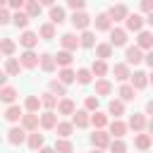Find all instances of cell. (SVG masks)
<instances>
[{"mask_svg": "<svg viewBox=\"0 0 153 153\" xmlns=\"http://www.w3.org/2000/svg\"><path fill=\"white\" fill-rule=\"evenodd\" d=\"M0 53H2L5 57H14V53H17V43H14L12 38H2V41H0Z\"/></svg>", "mask_w": 153, "mask_h": 153, "instance_id": "cell-36", "label": "cell"}, {"mask_svg": "<svg viewBox=\"0 0 153 153\" xmlns=\"http://www.w3.org/2000/svg\"><path fill=\"white\" fill-rule=\"evenodd\" d=\"M110 153H127V143L122 139H112L110 143Z\"/></svg>", "mask_w": 153, "mask_h": 153, "instance_id": "cell-48", "label": "cell"}, {"mask_svg": "<svg viewBox=\"0 0 153 153\" xmlns=\"http://www.w3.org/2000/svg\"><path fill=\"white\" fill-rule=\"evenodd\" d=\"M112 93V84L108 79H96V96H110Z\"/></svg>", "mask_w": 153, "mask_h": 153, "instance_id": "cell-41", "label": "cell"}, {"mask_svg": "<svg viewBox=\"0 0 153 153\" xmlns=\"http://www.w3.org/2000/svg\"><path fill=\"white\" fill-rule=\"evenodd\" d=\"M26 14L33 19V17H41V10H43V5H41V0H26Z\"/></svg>", "mask_w": 153, "mask_h": 153, "instance_id": "cell-44", "label": "cell"}, {"mask_svg": "<svg viewBox=\"0 0 153 153\" xmlns=\"http://www.w3.org/2000/svg\"><path fill=\"white\" fill-rule=\"evenodd\" d=\"M91 79H93V72H91V67H79V69H76V81H79L81 86L91 84Z\"/></svg>", "mask_w": 153, "mask_h": 153, "instance_id": "cell-43", "label": "cell"}, {"mask_svg": "<svg viewBox=\"0 0 153 153\" xmlns=\"http://www.w3.org/2000/svg\"><path fill=\"white\" fill-rule=\"evenodd\" d=\"M74 129H76V127H74L72 120H60V124L55 127V131H57L55 136H57V139H69V136L74 134Z\"/></svg>", "mask_w": 153, "mask_h": 153, "instance_id": "cell-18", "label": "cell"}, {"mask_svg": "<svg viewBox=\"0 0 153 153\" xmlns=\"http://www.w3.org/2000/svg\"><path fill=\"white\" fill-rule=\"evenodd\" d=\"M29 14H26V10H17L14 14H12V24L17 26V29H22V31H26V26H29Z\"/></svg>", "mask_w": 153, "mask_h": 153, "instance_id": "cell-26", "label": "cell"}, {"mask_svg": "<svg viewBox=\"0 0 153 153\" xmlns=\"http://www.w3.org/2000/svg\"><path fill=\"white\" fill-rule=\"evenodd\" d=\"M7 7H10L12 12H17V10L26 7V0H10V2H7Z\"/></svg>", "mask_w": 153, "mask_h": 153, "instance_id": "cell-51", "label": "cell"}, {"mask_svg": "<svg viewBox=\"0 0 153 153\" xmlns=\"http://www.w3.org/2000/svg\"><path fill=\"white\" fill-rule=\"evenodd\" d=\"M24 112H26V110H24L22 105H17V103H14V105H7V108H5V120L12 122V124H19L22 117H24Z\"/></svg>", "mask_w": 153, "mask_h": 153, "instance_id": "cell-12", "label": "cell"}, {"mask_svg": "<svg viewBox=\"0 0 153 153\" xmlns=\"http://www.w3.org/2000/svg\"><path fill=\"white\" fill-rule=\"evenodd\" d=\"M12 14H14V12H12L10 7H0V24H10V22H12Z\"/></svg>", "mask_w": 153, "mask_h": 153, "instance_id": "cell-50", "label": "cell"}, {"mask_svg": "<svg viewBox=\"0 0 153 153\" xmlns=\"http://www.w3.org/2000/svg\"><path fill=\"white\" fill-rule=\"evenodd\" d=\"M74 112H76V103H74L72 98H67V96L60 98V103H57V115H65V117L69 115V117H72Z\"/></svg>", "mask_w": 153, "mask_h": 153, "instance_id": "cell-21", "label": "cell"}, {"mask_svg": "<svg viewBox=\"0 0 153 153\" xmlns=\"http://www.w3.org/2000/svg\"><path fill=\"white\" fill-rule=\"evenodd\" d=\"M129 84H131L136 91H141V88H146L151 81H148V74H146V72L136 69V72H131V79H129Z\"/></svg>", "mask_w": 153, "mask_h": 153, "instance_id": "cell-20", "label": "cell"}, {"mask_svg": "<svg viewBox=\"0 0 153 153\" xmlns=\"http://www.w3.org/2000/svg\"><path fill=\"white\" fill-rule=\"evenodd\" d=\"M48 91L55 93V96H62V98L67 96V86H65L60 79H50V81H48Z\"/></svg>", "mask_w": 153, "mask_h": 153, "instance_id": "cell-40", "label": "cell"}, {"mask_svg": "<svg viewBox=\"0 0 153 153\" xmlns=\"http://www.w3.org/2000/svg\"><path fill=\"white\" fill-rule=\"evenodd\" d=\"M19 62L24 69H36V67H41V55H36L33 50H24L19 55Z\"/></svg>", "mask_w": 153, "mask_h": 153, "instance_id": "cell-6", "label": "cell"}, {"mask_svg": "<svg viewBox=\"0 0 153 153\" xmlns=\"http://www.w3.org/2000/svg\"><path fill=\"white\" fill-rule=\"evenodd\" d=\"M41 69H43V72H55V69H60L57 62H55V55L41 53Z\"/></svg>", "mask_w": 153, "mask_h": 153, "instance_id": "cell-30", "label": "cell"}, {"mask_svg": "<svg viewBox=\"0 0 153 153\" xmlns=\"http://www.w3.org/2000/svg\"><path fill=\"white\" fill-rule=\"evenodd\" d=\"M91 143H93V148L105 151V148H110L112 136H110V131H105V129H96V131L91 134Z\"/></svg>", "mask_w": 153, "mask_h": 153, "instance_id": "cell-2", "label": "cell"}, {"mask_svg": "<svg viewBox=\"0 0 153 153\" xmlns=\"http://www.w3.org/2000/svg\"><path fill=\"white\" fill-rule=\"evenodd\" d=\"M98 105H100V98H98L96 93H93V96H86V98H84V108H86L88 112H96V110H98Z\"/></svg>", "mask_w": 153, "mask_h": 153, "instance_id": "cell-47", "label": "cell"}, {"mask_svg": "<svg viewBox=\"0 0 153 153\" xmlns=\"http://www.w3.org/2000/svg\"><path fill=\"white\" fill-rule=\"evenodd\" d=\"M127 129H129V124L122 122V120H112V122L108 124V131H110L112 139H122V136L127 134Z\"/></svg>", "mask_w": 153, "mask_h": 153, "instance_id": "cell-19", "label": "cell"}, {"mask_svg": "<svg viewBox=\"0 0 153 153\" xmlns=\"http://www.w3.org/2000/svg\"><path fill=\"white\" fill-rule=\"evenodd\" d=\"M143 62H146V65L153 69V50H148V53H146V60H143Z\"/></svg>", "mask_w": 153, "mask_h": 153, "instance_id": "cell-53", "label": "cell"}, {"mask_svg": "<svg viewBox=\"0 0 153 153\" xmlns=\"http://www.w3.org/2000/svg\"><path fill=\"white\" fill-rule=\"evenodd\" d=\"M38 36H41V38H45V41H53V38L57 36V31H55V24H53V22H45V24H41V26H38Z\"/></svg>", "mask_w": 153, "mask_h": 153, "instance_id": "cell-32", "label": "cell"}, {"mask_svg": "<svg viewBox=\"0 0 153 153\" xmlns=\"http://www.w3.org/2000/svg\"><path fill=\"white\" fill-rule=\"evenodd\" d=\"M57 79H60L65 86H69V84L76 81V72H74L72 67H62V69H57Z\"/></svg>", "mask_w": 153, "mask_h": 153, "instance_id": "cell-31", "label": "cell"}, {"mask_svg": "<svg viewBox=\"0 0 153 153\" xmlns=\"http://www.w3.org/2000/svg\"><path fill=\"white\" fill-rule=\"evenodd\" d=\"M26 141H29V131H26L22 124L10 127V131H7V143H12V146H22V143H26Z\"/></svg>", "mask_w": 153, "mask_h": 153, "instance_id": "cell-1", "label": "cell"}, {"mask_svg": "<svg viewBox=\"0 0 153 153\" xmlns=\"http://www.w3.org/2000/svg\"><path fill=\"white\" fill-rule=\"evenodd\" d=\"M93 24H96V31H112V17L108 14V12H100V14H96V19H93Z\"/></svg>", "mask_w": 153, "mask_h": 153, "instance_id": "cell-13", "label": "cell"}, {"mask_svg": "<svg viewBox=\"0 0 153 153\" xmlns=\"http://www.w3.org/2000/svg\"><path fill=\"white\" fill-rule=\"evenodd\" d=\"M117 96H120V100L129 103V100H134V98H136V88H134L131 84H122V86H120V91H117Z\"/></svg>", "mask_w": 153, "mask_h": 153, "instance_id": "cell-34", "label": "cell"}, {"mask_svg": "<svg viewBox=\"0 0 153 153\" xmlns=\"http://www.w3.org/2000/svg\"><path fill=\"white\" fill-rule=\"evenodd\" d=\"M55 62H57V67L62 69V67H72L74 57H72V53H69V50H57V55H55Z\"/></svg>", "mask_w": 153, "mask_h": 153, "instance_id": "cell-38", "label": "cell"}, {"mask_svg": "<svg viewBox=\"0 0 153 153\" xmlns=\"http://www.w3.org/2000/svg\"><path fill=\"white\" fill-rule=\"evenodd\" d=\"M129 129H134V134H141V131H146V124H148V120H146V115L143 112H134V115H129Z\"/></svg>", "mask_w": 153, "mask_h": 153, "instance_id": "cell-10", "label": "cell"}, {"mask_svg": "<svg viewBox=\"0 0 153 153\" xmlns=\"http://www.w3.org/2000/svg\"><path fill=\"white\" fill-rule=\"evenodd\" d=\"M134 146H136L139 151H151V146H153V136H151L148 131L134 134Z\"/></svg>", "mask_w": 153, "mask_h": 153, "instance_id": "cell-22", "label": "cell"}, {"mask_svg": "<svg viewBox=\"0 0 153 153\" xmlns=\"http://www.w3.org/2000/svg\"><path fill=\"white\" fill-rule=\"evenodd\" d=\"M60 45H62V50L74 53L76 48H81V38H79L76 33H62V36H60Z\"/></svg>", "mask_w": 153, "mask_h": 153, "instance_id": "cell-8", "label": "cell"}, {"mask_svg": "<svg viewBox=\"0 0 153 153\" xmlns=\"http://www.w3.org/2000/svg\"><path fill=\"white\" fill-rule=\"evenodd\" d=\"M60 124L57 110H43L41 112V129H55Z\"/></svg>", "mask_w": 153, "mask_h": 153, "instance_id": "cell-9", "label": "cell"}, {"mask_svg": "<svg viewBox=\"0 0 153 153\" xmlns=\"http://www.w3.org/2000/svg\"><path fill=\"white\" fill-rule=\"evenodd\" d=\"M91 124H93L96 129H105V127L110 124V120H108V115H105V112L96 110V112H91Z\"/></svg>", "mask_w": 153, "mask_h": 153, "instance_id": "cell-35", "label": "cell"}, {"mask_svg": "<svg viewBox=\"0 0 153 153\" xmlns=\"http://www.w3.org/2000/svg\"><path fill=\"white\" fill-rule=\"evenodd\" d=\"M53 148H55L57 153H74V146H72V141H69V139H57Z\"/></svg>", "mask_w": 153, "mask_h": 153, "instance_id": "cell-46", "label": "cell"}, {"mask_svg": "<svg viewBox=\"0 0 153 153\" xmlns=\"http://www.w3.org/2000/svg\"><path fill=\"white\" fill-rule=\"evenodd\" d=\"M91 72H93L96 79H105V74H108V60H93Z\"/></svg>", "mask_w": 153, "mask_h": 153, "instance_id": "cell-33", "label": "cell"}, {"mask_svg": "<svg viewBox=\"0 0 153 153\" xmlns=\"http://www.w3.org/2000/svg\"><path fill=\"white\" fill-rule=\"evenodd\" d=\"M29 134L31 131H38V127H41V115L38 112H24V117H22V122H19Z\"/></svg>", "mask_w": 153, "mask_h": 153, "instance_id": "cell-7", "label": "cell"}, {"mask_svg": "<svg viewBox=\"0 0 153 153\" xmlns=\"http://www.w3.org/2000/svg\"><path fill=\"white\" fill-rule=\"evenodd\" d=\"M108 115H112L115 120H120V117L124 115V100H120V98H112V100L108 103Z\"/></svg>", "mask_w": 153, "mask_h": 153, "instance_id": "cell-27", "label": "cell"}, {"mask_svg": "<svg viewBox=\"0 0 153 153\" xmlns=\"http://www.w3.org/2000/svg\"><path fill=\"white\" fill-rule=\"evenodd\" d=\"M26 146H29L31 151H36V153H38V151L45 146V136H43V134H38V131H31V134H29V141H26Z\"/></svg>", "mask_w": 153, "mask_h": 153, "instance_id": "cell-28", "label": "cell"}, {"mask_svg": "<svg viewBox=\"0 0 153 153\" xmlns=\"http://www.w3.org/2000/svg\"><path fill=\"white\" fill-rule=\"evenodd\" d=\"M72 122H74L76 129H86V127L91 124V112H88L86 108H81V110H76V112L72 115Z\"/></svg>", "mask_w": 153, "mask_h": 153, "instance_id": "cell-16", "label": "cell"}, {"mask_svg": "<svg viewBox=\"0 0 153 153\" xmlns=\"http://www.w3.org/2000/svg\"><path fill=\"white\" fill-rule=\"evenodd\" d=\"M41 103H43V108H45V110H57V103H60V100H57V96H55V93L45 91V93L41 96Z\"/></svg>", "mask_w": 153, "mask_h": 153, "instance_id": "cell-42", "label": "cell"}, {"mask_svg": "<svg viewBox=\"0 0 153 153\" xmlns=\"http://www.w3.org/2000/svg\"><path fill=\"white\" fill-rule=\"evenodd\" d=\"M143 24H146V19L141 17V14H129L127 17V22H124V29L127 31H134V33H139V31H143Z\"/></svg>", "mask_w": 153, "mask_h": 153, "instance_id": "cell-14", "label": "cell"}, {"mask_svg": "<svg viewBox=\"0 0 153 153\" xmlns=\"http://www.w3.org/2000/svg\"><path fill=\"white\" fill-rule=\"evenodd\" d=\"M136 45H139L141 50H153V33H151V31H139Z\"/></svg>", "mask_w": 153, "mask_h": 153, "instance_id": "cell-29", "label": "cell"}, {"mask_svg": "<svg viewBox=\"0 0 153 153\" xmlns=\"http://www.w3.org/2000/svg\"><path fill=\"white\" fill-rule=\"evenodd\" d=\"M41 108H43L41 96H26V100H24V110L26 112H38Z\"/></svg>", "mask_w": 153, "mask_h": 153, "instance_id": "cell-39", "label": "cell"}, {"mask_svg": "<svg viewBox=\"0 0 153 153\" xmlns=\"http://www.w3.org/2000/svg\"><path fill=\"white\" fill-rule=\"evenodd\" d=\"M146 131H148V134H151V136H153V117H151V120H148V124H146Z\"/></svg>", "mask_w": 153, "mask_h": 153, "instance_id": "cell-55", "label": "cell"}, {"mask_svg": "<svg viewBox=\"0 0 153 153\" xmlns=\"http://www.w3.org/2000/svg\"><path fill=\"white\" fill-rule=\"evenodd\" d=\"M41 5H43V7H53V5H55V0H41Z\"/></svg>", "mask_w": 153, "mask_h": 153, "instance_id": "cell-56", "label": "cell"}, {"mask_svg": "<svg viewBox=\"0 0 153 153\" xmlns=\"http://www.w3.org/2000/svg\"><path fill=\"white\" fill-rule=\"evenodd\" d=\"M17 96H19V93H17V88H14V86H10V84L0 88V100H2L5 105H14Z\"/></svg>", "mask_w": 153, "mask_h": 153, "instance_id": "cell-25", "label": "cell"}, {"mask_svg": "<svg viewBox=\"0 0 153 153\" xmlns=\"http://www.w3.org/2000/svg\"><path fill=\"white\" fill-rule=\"evenodd\" d=\"M146 115H151V117H153V98L146 103Z\"/></svg>", "mask_w": 153, "mask_h": 153, "instance_id": "cell-54", "label": "cell"}, {"mask_svg": "<svg viewBox=\"0 0 153 153\" xmlns=\"http://www.w3.org/2000/svg\"><path fill=\"white\" fill-rule=\"evenodd\" d=\"M141 153H151V151H141Z\"/></svg>", "mask_w": 153, "mask_h": 153, "instance_id": "cell-61", "label": "cell"}, {"mask_svg": "<svg viewBox=\"0 0 153 153\" xmlns=\"http://www.w3.org/2000/svg\"><path fill=\"white\" fill-rule=\"evenodd\" d=\"M112 74H115V79L122 81V84H127V81L131 79V69H129L127 62H115V65H112Z\"/></svg>", "mask_w": 153, "mask_h": 153, "instance_id": "cell-11", "label": "cell"}, {"mask_svg": "<svg viewBox=\"0 0 153 153\" xmlns=\"http://www.w3.org/2000/svg\"><path fill=\"white\" fill-rule=\"evenodd\" d=\"M108 14L112 17V22H127L129 10H127V5H124V2H117V5H112V7L108 10Z\"/></svg>", "mask_w": 153, "mask_h": 153, "instance_id": "cell-17", "label": "cell"}, {"mask_svg": "<svg viewBox=\"0 0 153 153\" xmlns=\"http://www.w3.org/2000/svg\"><path fill=\"white\" fill-rule=\"evenodd\" d=\"M108 57H112V43L108 41V43H98L96 45V60H108Z\"/></svg>", "mask_w": 153, "mask_h": 153, "instance_id": "cell-37", "label": "cell"}, {"mask_svg": "<svg viewBox=\"0 0 153 153\" xmlns=\"http://www.w3.org/2000/svg\"><path fill=\"white\" fill-rule=\"evenodd\" d=\"M2 69H5L10 76H19L24 67H22V62H19L17 57H5V65H2Z\"/></svg>", "mask_w": 153, "mask_h": 153, "instance_id": "cell-23", "label": "cell"}, {"mask_svg": "<svg viewBox=\"0 0 153 153\" xmlns=\"http://www.w3.org/2000/svg\"><path fill=\"white\" fill-rule=\"evenodd\" d=\"M127 29H120V26H112V31H110V43H112V48H122V45H127Z\"/></svg>", "mask_w": 153, "mask_h": 153, "instance_id": "cell-15", "label": "cell"}, {"mask_svg": "<svg viewBox=\"0 0 153 153\" xmlns=\"http://www.w3.org/2000/svg\"><path fill=\"white\" fill-rule=\"evenodd\" d=\"M91 153H105V151H100V148H93V151H91Z\"/></svg>", "mask_w": 153, "mask_h": 153, "instance_id": "cell-60", "label": "cell"}, {"mask_svg": "<svg viewBox=\"0 0 153 153\" xmlns=\"http://www.w3.org/2000/svg\"><path fill=\"white\" fill-rule=\"evenodd\" d=\"M69 22H72V26H74V31H88V26H91V17L86 14V10L84 12H72V17H69Z\"/></svg>", "mask_w": 153, "mask_h": 153, "instance_id": "cell-3", "label": "cell"}, {"mask_svg": "<svg viewBox=\"0 0 153 153\" xmlns=\"http://www.w3.org/2000/svg\"><path fill=\"white\" fill-rule=\"evenodd\" d=\"M48 17H50V22L57 26V24H62V22L67 19V10H65L62 5H53V7H50V12H48Z\"/></svg>", "mask_w": 153, "mask_h": 153, "instance_id": "cell-24", "label": "cell"}, {"mask_svg": "<svg viewBox=\"0 0 153 153\" xmlns=\"http://www.w3.org/2000/svg\"><path fill=\"white\" fill-rule=\"evenodd\" d=\"M146 60V53L139 48V45H127V50H124V62L131 67V65H141Z\"/></svg>", "mask_w": 153, "mask_h": 153, "instance_id": "cell-4", "label": "cell"}, {"mask_svg": "<svg viewBox=\"0 0 153 153\" xmlns=\"http://www.w3.org/2000/svg\"><path fill=\"white\" fill-rule=\"evenodd\" d=\"M79 38H81V48H96L98 43H96V33L93 31H81L79 33Z\"/></svg>", "mask_w": 153, "mask_h": 153, "instance_id": "cell-45", "label": "cell"}, {"mask_svg": "<svg viewBox=\"0 0 153 153\" xmlns=\"http://www.w3.org/2000/svg\"><path fill=\"white\" fill-rule=\"evenodd\" d=\"M141 12H153V0H141Z\"/></svg>", "mask_w": 153, "mask_h": 153, "instance_id": "cell-52", "label": "cell"}, {"mask_svg": "<svg viewBox=\"0 0 153 153\" xmlns=\"http://www.w3.org/2000/svg\"><path fill=\"white\" fill-rule=\"evenodd\" d=\"M146 24H151V26H153V12H148V17H146Z\"/></svg>", "mask_w": 153, "mask_h": 153, "instance_id": "cell-58", "label": "cell"}, {"mask_svg": "<svg viewBox=\"0 0 153 153\" xmlns=\"http://www.w3.org/2000/svg\"><path fill=\"white\" fill-rule=\"evenodd\" d=\"M72 12H84V7H86V0H67L65 2Z\"/></svg>", "mask_w": 153, "mask_h": 153, "instance_id": "cell-49", "label": "cell"}, {"mask_svg": "<svg viewBox=\"0 0 153 153\" xmlns=\"http://www.w3.org/2000/svg\"><path fill=\"white\" fill-rule=\"evenodd\" d=\"M38 41H41V36H38V31H22V36H19V45L24 48V50H33L36 45H38Z\"/></svg>", "mask_w": 153, "mask_h": 153, "instance_id": "cell-5", "label": "cell"}, {"mask_svg": "<svg viewBox=\"0 0 153 153\" xmlns=\"http://www.w3.org/2000/svg\"><path fill=\"white\" fill-rule=\"evenodd\" d=\"M148 81H151V84H153V69H151V74H148Z\"/></svg>", "mask_w": 153, "mask_h": 153, "instance_id": "cell-59", "label": "cell"}, {"mask_svg": "<svg viewBox=\"0 0 153 153\" xmlns=\"http://www.w3.org/2000/svg\"><path fill=\"white\" fill-rule=\"evenodd\" d=\"M38 153H57V151H55V148H48V146H43Z\"/></svg>", "mask_w": 153, "mask_h": 153, "instance_id": "cell-57", "label": "cell"}]
</instances>
